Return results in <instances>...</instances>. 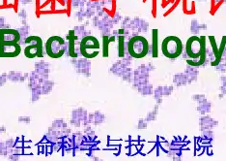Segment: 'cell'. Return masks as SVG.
Segmentation results:
<instances>
[{"label": "cell", "mask_w": 226, "mask_h": 161, "mask_svg": "<svg viewBox=\"0 0 226 161\" xmlns=\"http://www.w3.org/2000/svg\"><path fill=\"white\" fill-rule=\"evenodd\" d=\"M187 57V64L192 67H199L205 65L207 61V42L206 36L192 35L189 37L184 46Z\"/></svg>", "instance_id": "cell-1"}, {"label": "cell", "mask_w": 226, "mask_h": 161, "mask_svg": "<svg viewBox=\"0 0 226 161\" xmlns=\"http://www.w3.org/2000/svg\"><path fill=\"white\" fill-rule=\"evenodd\" d=\"M150 52V45L146 37L142 35H133L127 43V53L135 59L144 58Z\"/></svg>", "instance_id": "cell-2"}, {"label": "cell", "mask_w": 226, "mask_h": 161, "mask_svg": "<svg viewBox=\"0 0 226 161\" xmlns=\"http://www.w3.org/2000/svg\"><path fill=\"white\" fill-rule=\"evenodd\" d=\"M161 50L162 54L168 59H176L184 53V44L177 36L170 35L165 37L161 42Z\"/></svg>", "instance_id": "cell-3"}, {"label": "cell", "mask_w": 226, "mask_h": 161, "mask_svg": "<svg viewBox=\"0 0 226 161\" xmlns=\"http://www.w3.org/2000/svg\"><path fill=\"white\" fill-rule=\"evenodd\" d=\"M67 41L59 35L50 36L45 44V53L52 59L61 58L66 53Z\"/></svg>", "instance_id": "cell-4"}, {"label": "cell", "mask_w": 226, "mask_h": 161, "mask_svg": "<svg viewBox=\"0 0 226 161\" xmlns=\"http://www.w3.org/2000/svg\"><path fill=\"white\" fill-rule=\"evenodd\" d=\"M24 44L26 47L23 50V53L25 57L29 59H33L36 57L42 58L45 55V46L43 39L38 35H29L25 39Z\"/></svg>", "instance_id": "cell-5"}, {"label": "cell", "mask_w": 226, "mask_h": 161, "mask_svg": "<svg viewBox=\"0 0 226 161\" xmlns=\"http://www.w3.org/2000/svg\"><path fill=\"white\" fill-rule=\"evenodd\" d=\"M101 44L99 39L93 35H87L79 42V53L84 58L92 59L100 54Z\"/></svg>", "instance_id": "cell-6"}, {"label": "cell", "mask_w": 226, "mask_h": 161, "mask_svg": "<svg viewBox=\"0 0 226 161\" xmlns=\"http://www.w3.org/2000/svg\"><path fill=\"white\" fill-rule=\"evenodd\" d=\"M155 69L152 64H141L135 70H133V80H132V88L137 89L141 85H144L149 83L150 72Z\"/></svg>", "instance_id": "cell-7"}, {"label": "cell", "mask_w": 226, "mask_h": 161, "mask_svg": "<svg viewBox=\"0 0 226 161\" xmlns=\"http://www.w3.org/2000/svg\"><path fill=\"white\" fill-rule=\"evenodd\" d=\"M22 45L16 42H0V57H18L22 53Z\"/></svg>", "instance_id": "cell-8"}, {"label": "cell", "mask_w": 226, "mask_h": 161, "mask_svg": "<svg viewBox=\"0 0 226 161\" xmlns=\"http://www.w3.org/2000/svg\"><path fill=\"white\" fill-rule=\"evenodd\" d=\"M71 65L74 66L76 74L82 75L86 78L91 77V62L90 59L84 57L81 58H71Z\"/></svg>", "instance_id": "cell-9"}, {"label": "cell", "mask_w": 226, "mask_h": 161, "mask_svg": "<svg viewBox=\"0 0 226 161\" xmlns=\"http://www.w3.org/2000/svg\"><path fill=\"white\" fill-rule=\"evenodd\" d=\"M34 71L39 75V83L42 84L45 80L49 79L50 73V63L45 60H39L34 64Z\"/></svg>", "instance_id": "cell-10"}, {"label": "cell", "mask_w": 226, "mask_h": 161, "mask_svg": "<svg viewBox=\"0 0 226 161\" xmlns=\"http://www.w3.org/2000/svg\"><path fill=\"white\" fill-rule=\"evenodd\" d=\"M0 42H20V34L16 28L0 29Z\"/></svg>", "instance_id": "cell-11"}, {"label": "cell", "mask_w": 226, "mask_h": 161, "mask_svg": "<svg viewBox=\"0 0 226 161\" xmlns=\"http://www.w3.org/2000/svg\"><path fill=\"white\" fill-rule=\"evenodd\" d=\"M88 112L82 107H78V108H75L71 111V119H74V120H78L82 123V127L86 126V125H89L88 123Z\"/></svg>", "instance_id": "cell-12"}, {"label": "cell", "mask_w": 226, "mask_h": 161, "mask_svg": "<svg viewBox=\"0 0 226 161\" xmlns=\"http://www.w3.org/2000/svg\"><path fill=\"white\" fill-rule=\"evenodd\" d=\"M218 120H215L214 118H211L208 115H201L199 118V126L200 130H213L215 126L218 125Z\"/></svg>", "instance_id": "cell-13"}, {"label": "cell", "mask_w": 226, "mask_h": 161, "mask_svg": "<svg viewBox=\"0 0 226 161\" xmlns=\"http://www.w3.org/2000/svg\"><path fill=\"white\" fill-rule=\"evenodd\" d=\"M29 78V73H22L20 71H12L8 72V80L14 84H22L26 82Z\"/></svg>", "instance_id": "cell-14"}, {"label": "cell", "mask_w": 226, "mask_h": 161, "mask_svg": "<svg viewBox=\"0 0 226 161\" xmlns=\"http://www.w3.org/2000/svg\"><path fill=\"white\" fill-rule=\"evenodd\" d=\"M105 115L102 114L100 111H96L94 113H89L88 114V123L91 125H95V126H98V125H101L105 122Z\"/></svg>", "instance_id": "cell-15"}, {"label": "cell", "mask_w": 226, "mask_h": 161, "mask_svg": "<svg viewBox=\"0 0 226 161\" xmlns=\"http://www.w3.org/2000/svg\"><path fill=\"white\" fill-rule=\"evenodd\" d=\"M150 52L154 58L158 57V28H154L152 30V47Z\"/></svg>", "instance_id": "cell-16"}, {"label": "cell", "mask_w": 226, "mask_h": 161, "mask_svg": "<svg viewBox=\"0 0 226 161\" xmlns=\"http://www.w3.org/2000/svg\"><path fill=\"white\" fill-rule=\"evenodd\" d=\"M184 74H186V76L188 78V84H192L194 82H196L199 72H198L197 69H195V67H192V66H189V65H188L186 71H184Z\"/></svg>", "instance_id": "cell-17"}, {"label": "cell", "mask_w": 226, "mask_h": 161, "mask_svg": "<svg viewBox=\"0 0 226 161\" xmlns=\"http://www.w3.org/2000/svg\"><path fill=\"white\" fill-rule=\"evenodd\" d=\"M198 113H200L202 115H207L211 112V109H212V103L209 102V100L206 98L203 101L197 103V107H196Z\"/></svg>", "instance_id": "cell-18"}, {"label": "cell", "mask_w": 226, "mask_h": 161, "mask_svg": "<svg viewBox=\"0 0 226 161\" xmlns=\"http://www.w3.org/2000/svg\"><path fill=\"white\" fill-rule=\"evenodd\" d=\"M55 85L54 80H51L49 79L45 80L44 82L41 84V87H42V95H48L52 92L53 87Z\"/></svg>", "instance_id": "cell-19"}, {"label": "cell", "mask_w": 226, "mask_h": 161, "mask_svg": "<svg viewBox=\"0 0 226 161\" xmlns=\"http://www.w3.org/2000/svg\"><path fill=\"white\" fill-rule=\"evenodd\" d=\"M173 84L176 87H184L188 84V78L184 73H177L173 76Z\"/></svg>", "instance_id": "cell-20"}, {"label": "cell", "mask_w": 226, "mask_h": 161, "mask_svg": "<svg viewBox=\"0 0 226 161\" xmlns=\"http://www.w3.org/2000/svg\"><path fill=\"white\" fill-rule=\"evenodd\" d=\"M31 92V102L35 103L38 102L39 100L41 99V97L43 96L42 95V87H41V84L38 83L37 84H35L34 87L30 90Z\"/></svg>", "instance_id": "cell-21"}, {"label": "cell", "mask_w": 226, "mask_h": 161, "mask_svg": "<svg viewBox=\"0 0 226 161\" xmlns=\"http://www.w3.org/2000/svg\"><path fill=\"white\" fill-rule=\"evenodd\" d=\"M68 127H69L68 122H65L63 118L53 119V122H51V125L49 126V128H51L52 130H56V131H59V130H64V129L68 128Z\"/></svg>", "instance_id": "cell-22"}, {"label": "cell", "mask_w": 226, "mask_h": 161, "mask_svg": "<svg viewBox=\"0 0 226 161\" xmlns=\"http://www.w3.org/2000/svg\"><path fill=\"white\" fill-rule=\"evenodd\" d=\"M118 40V57L123 58L125 57V54H126V48H127V45L125 43V36H120L117 37Z\"/></svg>", "instance_id": "cell-23"}, {"label": "cell", "mask_w": 226, "mask_h": 161, "mask_svg": "<svg viewBox=\"0 0 226 161\" xmlns=\"http://www.w3.org/2000/svg\"><path fill=\"white\" fill-rule=\"evenodd\" d=\"M136 91L138 93H140L142 96H149V95H153V92H154V87L153 84L148 83L144 85H141V87H139L137 89Z\"/></svg>", "instance_id": "cell-24"}, {"label": "cell", "mask_w": 226, "mask_h": 161, "mask_svg": "<svg viewBox=\"0 0 226 161\" xmlns=\"http://www.w3.org/2000/svg\"><path fill=\"white\" fill-rule=\"evenodd\" d=\"M39 79H40L39 75L36 73L34 70L32 72L29 73V78L27 80V88H28V90H31V88L34 87V85L39 83Z\"/></svg>", "instance_id": "cell-25"}, {"label": "cell", "mask_w": 226, "mask_h": 161, "mask_svg": "<svg viewBox=\"0 0 226 161\" xmlns=\"http://www.w3.org/2000/svg\"><path fill=\"white\" fill-rule=\"evenodd\" d=\"M17 29L18 30V32L20 34V42H19V44L22 45V44H24L25 39H26L29 36V35H30L29 34L30 27H29L28 24H24V26H20L19 28H17Z\"/></svg>", "instance_id": "cell-26"}, {"label": "cell", "mask_w": 226, "mask_h": 161, "mask_svg": "<svg viewBox=\"0 0 226 161\" xmlns=\"http://www.w3.org/2000/svg\"><path fill=\"white\" fill-rule=\"evenodd\" d=\"M153 96H154V99L156 100V102H157L158 105H161L162 103V99H163L162 85H158V87H157L156 88H154Z\"/></svg>", "instance_id": "cell-27"}, {"label": "cell", "mask_w": 226, "mask_h": 161, "mask_svg": "<svg viewBox=\"0 0 226 161\" xmlns=\"http://www.w3.org/2000/svg\"><path fill=\"white\" fill-rule=\"evenodd\" d=\"M158 107H160V105L156 104L155 106H154V108H153V110L151 111V112H149L146 115L145 120H146L147 122H154V120H156L157 115L158 114Z\"/></svg>", "instance_id": "cell-28"}, {"label": "cell", "mask_w": 226, "mask_h": 161, "mask_svg": "<svg viewBox=\"0 0 226 161\" xmlns=\"http://www.w3.org/2000/svg\"><path fill=\"white\" fill-rule=\"evenodd\" d=\"M109 36L108 35H102V57H108V49H109Z\"/></svg>", "instance_id": "cell-29"}, {"label": "cell", "mask_w": 226, "mask_h": 161, "mask_svg": "<svg viewBox=\"0 0 226 161\" xmlns=\"http://www.w3.org/2000/svg\"><path fill=\"white\" fill-rule=\"evenodd\" d=\"M121 79L123 80H125L127 83H132L133 80V70L131 67H128L127 70L124 72V74L122 75Z\"/></svg>", "instance_id": "cell-30"}, {"label": "cell", "mask_w": 226, "mask_h": 161, "mask_svg": "<svg viewBox=\"0 0 226 161\" xmlns=\"http://www.w3.org/2000/svg\"><path fill=\"white\" fill-rule=\"evenodd\" d=\"M155 147H156L155 143H145V144L142 145V148H141L139 152L143 155H145L149 152H151L152 150L155 149Z\"/></svg>", "instance_id": "cell-31"}, {"label": "cell", "mask_w": 226, "mask_h": 161, "mask_svg": "<svg viewBox=\"0 0 226 161\" xmlns=\"http://www.w3.org/2000/svg\"><path fill=\"white\" fill-rule=\"evenodd\" d=\"M12 149L6 147L5 142H0V156H6L7 157L8 155L12 152Z\"/></svg>", "instance_id": "cell-32"}, {"label": "cell", "mask_w": 226, "mask_h": 161, "mask_svg": "<svg viewBox=\"0 0 226 161\" xmlns=\"http://www.w3.org/2000/svg\"><path fill=\"white\" fill-rule=\"evenodd\" d=\"M18 15L20 22L22 23V26L26 24V22H27V12H26V10H24V9L19 10V12H18Z\"/></svg>", "instance_id": "cell-33"}, {"label": "cell", "mask_w": 226, "mask_h": 161, "mask_svg": "<svg viewBox=\"0 0 226 161\" xmlns=\"http://www.w3.org/2000/svg\"><path fill=\"white\" fill-rule=\"evenodd\" d=\"M174 90L173 85H162V95L163 96H170Z\"/></svg>", "instance_id": "cell-34"}, {"label": "cell", "mask_w": 226, "mask_h": 161, "mask_svg": "<svg viewBox=\"0 0 226 161\" xmlns=\"http://www.w3.org/2000/svg\"><path fill=\"white\" fill-rule=\"evenodd\" d=\"M200 137L206 138V139H209V140H212L213 141L214 135L213 130H211V129H209V130H202V131H201V136H200Z\"/></svg>", "instance_id": "cell-35"}, {"label": "cell", "mask_w": 226, "mask_h": 161, "mask_svg": "<svg viewBox=\"0 0 226 161\" xmlns=\"http://www.w3.org/2000/svg\"><path fill=\"white\" fill-rule=\"evenodd\" d=\"M220 82H221V85H220V87H219L220 92L223 95H226V75L220 77Z\"/></svg>", "instance_id": "cell-36"}, {"label": "cell", "mask_w": 226, "mask_h": 161, "mask_svg": "<svg viewBox=\"0 0 226 161\" xmlns=\"http://www.w3.org/2000/svg\"><path fill=\"white\" fill-rule=\"evenodd\" d=\"M147 127H148V122L145 120V118L138 119V122H137V129L143 130V129H146Z\"/></svg>", "instance_id": "cell-37"}, {"label": "cell", "mask_w": 226, "mask_h": 161, "mask_svg": "<svg viewBox=\"0 0 226 161\" xmlns=\"http://www.w3.org/2000/svg\"><path fill=\"white\" fill-rule=\"evenodd\" d=\"M8 82V73L4 72L0 74V87H4Z\"/></svg>", "instance_id": "cell-38"}, {"label": "cell", "mask_w": 226, "mask_h": 161, "mask_svg": "<svg viewBox=\"0 0 226 161\" xmlns=\"http://www.w3.org/2000/svg\"><path fill=\"white\" fill-rule=\"evenodd\" d=\"M31 118L28 117V115H20L18 118V122L19 123H25V124H29L31 122Z\"/></svg>", "instance_id": "cell-39"}, {"label": "cell", "mask_w": 226, "mask_h": 161, "mask_svg": "<svg viewBox=\"0 0 226 161\" xmlns=\"http://www.w3.org/2000/svg\"><path fill=\"white\" fill-rule=\"evenodd\" d=\"M191 98H192L193 101H195L196 103H199V102L203 101V100H205L207 97L205 96V94H193Z\"/></svg>", "instance_id": "cell-40"}, {"label": "cell", "mask_w": 226, "mask_h": 161, "mask_svg": "<svg viewBox=\"0 0 226 161\" xmlns=\"http://www.w3.org/2000/svg\"><path fill=\"white\" fill-rule=\"evenodd\" d=\"M138 152H139V150H138V149L135 145H130L129 146V155L133 156V155L137 154Z\"/></svg>", "instance_id": "cell-41"}, {"label": "cell", "mask_w": 226, "mask_h": 161, "mask_svg": "<svg viewBox=\"0 0 226 161\" xmlns=\"http://www.w3.org/2000/svg\"><path fill=\"white\" fill-rule=\"evenodd\" d=\"M5 144H6V147L9 149H14L15 148V144H16V139L14 138H9L5 141Z\"/></svg>", "instance_id": "cell-42"}, {"label": "cell", "mask_w": 226, "mask_h": 161, "mask_svg": "<svg viewBox=\"0 0 226 161\" xmlns=\"http://www.w3.org/2000/svg\"><path fill=\"white\" fill-rule=\"evenodd\" d=\"M9 161H19L20 160V156L17 154H14V153H10L8 156H7Z\"/></svg>", "instance_id": "cell-43"}, {"label": "cell", "mask_w": 226, "mask_h": 161, "mask_svg": "<svg viewBox=\"0 0 226 161\" xmlns=\"http://www.w3.org/2000/svg\"><path fill=\"white\" fill-rule=\"evenodd\" d=\"M3 28H11V27H10L9 24H6L4 17H0V29H3Z\"/></svg>", "instance_id": "cell-44"}, {"label": "cell", "mask_w": 226, "mask_h": 161, "mask_svg": "<svg viewBox=\"0 0 226 161\" xmlns=\"http://www.w3.org/2000/svg\"><path fill=\"white\" fill-rule=\"evenodd\" d=\"M11 153H14V154H17V155H19V156H22V155L23 154V149H22V148H14L12 149Z\"/></svg>", "instance_id": "cell-45"}, {"label": "cell", "mask_w": 226, "mask_h": 161, "mask_svg": "<svg viewBox=\"0 0 226 161\" xmlns=\"http://www.w3.org/2000/svg\"><path fill=\"white\" fill-rule=\"evenodd\" d=\"M38 152L47 154V152H45V145H41V144L38 145Z\"/></svg>", "instance_id": "cell-46"}, {"label": "cell", "mask_w": 226, "mask_h": 161, "mask_svg": "<svg viewBox=\"0 0 226 161\" xmlns=\"http://www.w3.org/2000/svg\"><path fill=\"white\" fill-rule=\"evenodd\" d=\"M45 152L47 154H51L53 152V149H52V145H45Z\"/></svg>", "instance_id": "cell-47"}, {"label": "cell", "mask_w": 226, "mask_h": 161, "mask_svg": "<svg viewBox=\"0 0 226 161\" xmlns=\"http://www.w3.org/2000/svg\"><path fill=\"white\" fill-rule=\"evenodd\" d=\"M32 150L31 148H23V155H29V154H32Z\"/></svg>", "instance_id": "cell-48"}, {"label": "cell", "mask_w": 226, "mask_h": 161, "mask_svg": "<svg viewBox=\"0 0 226 161\" xmlns=\"http://www.w3.org/2000/svg\"><path fill=\"white\" fill-rule=\"evenodd\" d=\"M205 149H206V148H205V147H200L198 149H196V150H195V154H196V155H201L203 152H204V150H205Z\"/></svg>", "instance_id": "cell-49"}, {"label": "cell", "mask_w": 226, "mask_h": 161, "mask_svg": "<svg viewBox=\"0 0 226 161\" xmlns=\"http://www.w3.org/2000/svg\"><path fill=\"white\" fill-rule=\"evenodd\" d=\"M80 3H81V0H71V5H73V7H78L80 6Z\"/></svg>", "instance_id": "cell-50"}, {"label": "cell", "mask_w": 226, "mask_h": 161, "mask_svg": "<svg viewBox=\"0 0 226 161\" xmlns=\"http://www.w3.org/2000/svg\"><path fill=\"white\" fill-rule=\"evenodd\" d=\"M121 143H120V141H114V140H110L109 142H108V145L109 146H119Z\"/></svg>", "instance_id": "cell-51"}, {"label": "cell", "mask_w": 226, "mask_h": 161, "mask_svg": "<svg viewBox=\"0 0 226 161\" xmlns=\"http://www.w3.org/2000/svg\"><path fill=\"white\" fill-rule=\"evenodd\" d=\"M23 148H31V141H23Z\"/></svg>", "instance_id": "cell-52"}, {"label": "cell", "mask_w": 226, "mask_h": 161, "mask_svg": "<svg viewBox=\"0 0 226 161\" xmlns=\"http://www.w3.org/2000/svg\"><path fill=\"white\" fill-rule=\"evenodd\" d=\"M32 1H33V0H19V2L22 4H23V5L30 4V3H32Z\"/></svg>", "instance_id": "cell-53"}, {"label": "cell", "mask_w": 226, "mask_h": 161, "mask_svg": "<svg viewBox=\"0 0 226 161\" xmlns=\"http://www.w3.org/2000/svg\"><path fill=\"white\" fill-rule=\"evenodd\" d=\"M172 160H173V161H184V160L182 159V157H181V156H176V157H173V158H172Z\"/></svg>", "instance_id": "cell-54"}, {"label": "cell", "mask_w": 226, "mask_h": 161, "mask_svg": "<svg viewBox=\"0 0 226 161\" xmlns=\"http://www.w3.org/2000/svg\"><path fill=\"white\" fill-rule=\"evenodd\" d=\"M91 159L93 160V161H104V160H102V159H101V158H99V157H98V156H95V155H94V156L92 157Z\"/></svg>", "instance_id": "cell-55"}, {"label": "cell", "mask_w": 226, "mask_h": 161, "mask_svg": "<svg viewBox=\"0 0 226 161\" xmlns=\"http://www.w3.org/2000/svg\"><path fill=\"white\" fill-rule=\"evenodd\" d=\"M0 132H1V133H5V132H6V127H5V126H1V127H0Z\"/></svg>", "instance_id": "cell-56"}, {"label": "cell", "mask_w": 226, "mask_h": 161, "mask_svg": "<svg viewBox=\"0 0 226 161\" xmlns=\"http://www.w3.org/2000/svg\"><path fill=\"white\" fill-rule=\"evenodd\" d=\"M207 149H208V153H209V154H212V153H213V149H212V148L208 147Z\"/></svg>", "instance_id": "cell-57"}, {"label": "cell", "mask_w": 226, "mask_h": 161, "mask_svg": "<svg viewBox=\"0 0 226 161\" xmlns=\"http://www.w3.org/2000/svg\"><path fill=\"white\" fill-rule=\"evenodd\" d=\"M19 161H22V160H19Z\"/></svg>", "instance_id": "cell-58"}]
</instances>
